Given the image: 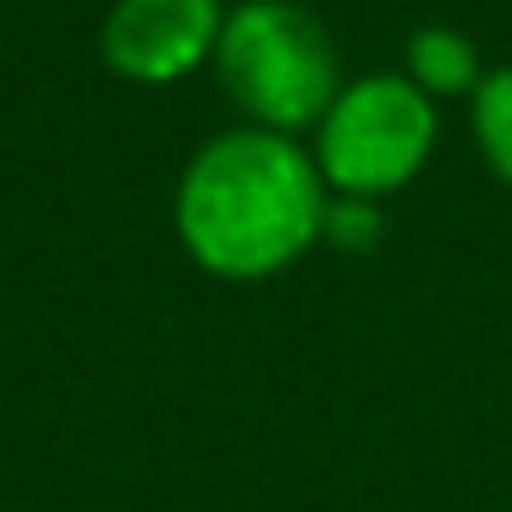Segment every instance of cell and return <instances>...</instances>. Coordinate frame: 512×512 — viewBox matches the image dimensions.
Here are the masks:
<instances>
[{"instance_id":"2","label":"cell","mask_w":512,"mask_h":512,"mask_svg":"<svg viewBox=\"0 0 512 512\" xmlns=\"http://www.w3.org/2000/svg\"><path fill=\"white\" fill-rule=\"evenodd\" d=\"M210 67L221 78L226 100L248 116V127H270V133L287 138L303 127H320V116L342 94L331 34L298 0L232 6Z\"/></svg>"},{"instance_id":"6","label":"cell","mask_w":512,"mask_h":512,"mask_svg":"<svg viewBox=\"0 0 512 512\" xmlns=\"http://www.w3.org/2000/svg\"><path fill=\"white\" fill-rule=\"evenodd\" d=\"M474 144L490 177L512 188V67H496L474 89Z\"/></svg>"},{"instance_id":"3","label":"cell","mask_w":512,"mask_h":512,"mask_svg":"<svg viewBox=\"0 0 512 512\" xmlns=\"http://www.w3.org/2000/svg\"><path fill=\"white\" fill-rule=\"evenodd\" d=\"M435 127V100L408 72H375L347 83L320 116L314 166L347 199H386L424 171Z\"/></svg>"},{"instance_id":"1","label":"cell","mask_w":512,"mask_h":512,"mask_svg":"<svg viewBox=\"0 0 512 512\" xmlns=\"http://www.w3.org/2000/svg\"><path fill=\"white\" fill-rule=\"evenodd\" d=\"M171 221L199 270L265 281L320 243L325 177L287 133L232 127L182 166Z\"/></svg>"},{"instance_id":"4","label":"cell","mask_w":512,"mask_h":512,"mask_svg":"<svg viewBox=\"0 0 512 512\" xmlns=\"http://www.w3.org/2000/svg\"><path fill=\"white\" fill-rule=\"evenodd\" d=\"M221 23V0H111L100 23V61L122 83L166 89L215 61Z\"/></svg>"},{"instance_id":"5","label":"cell","mask_w":512,"mask_h":512,"mask_svg":"<svg viewBox=\"0 0 512 512\" xmlns=\"http://www.w3.org/2000/svg\"><path fill=\"white\" fill-rule=\"evenodd\" d=\"M408 78L435 100V94H474L485 72H479V56L463 34H452V28H419L408 39Z\"/></svg>"},{"instance_id":"7","label":"cell","mask_w":512,"mask_h":512,"mask_svg":"<svg viewBox=\"0 0 512 512\" xmlns=\"http://www.w3.org/2000/svg\"><path fill=\"white\" fill-rule=\"evenodd\" d=\"M380 232H386V215H380L375 199H347V193L325 199L320 237L331 248H342V254H369V248L380 243Z\"/></svg>"}]
</instances>
